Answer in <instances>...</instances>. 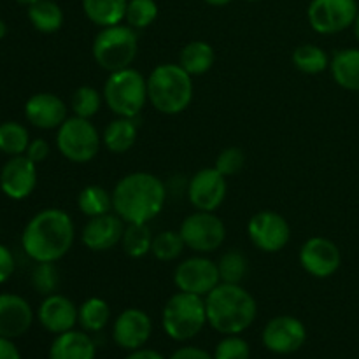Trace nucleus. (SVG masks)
<instances>
[{
    "label": "nucleus",
    "instance_id": "28",
    "mask_svg": "<svg viewBox=\"0 0 359 359\" xmlns=\"http://www.w3.org/2000/svg\"><path fill=\"white\" fill-rule=\"evenodd\" d=\"M111 323V305L104 298L91 297L79 305L77 325L88 333H100Z\"/></svg>",
    "mask_w": 359,
    "mask_h": 359
},
{
    "label": "nucleus",
    "instance_id": "4",
    "mask_svg": "<svg viewBox=\"0 0 359 359\" xmlns=\"http://www.w3.org/2000/svg\"><path fill=\"white\" fill-rule=\"evenodd\" d=\"M147 98L161 114H181L193 100V77L179 63H161L147 77Z\"/></svg>",
    "mask_w": 359,
    "mask_h": 359
},
{
    "label": "nucleus",
    "instance_id": "15",
    "mask_svg": "<svg viewBox=\"0 0 359 359\" xmlns=\"http://www.w3.org/2000/svg\"><path fill=\"white\" fill-rule=\"evenodd\" d=\"M226 177L216 168H202L188 182V200L195 210L216 212L226 198Z\"/></svg>",
    "mask_w": 359,
    "mask_h": 359
},
{
    "label": "nucleus",
    "instance_id": "40",
    "mask_svg": "<svg viewBox=\"0 0 359 359\" xmlns=\"http://www.w3.org/2000/svg\"><path fill=\"white\" fill-rule=\"evenodd\" d=\"M14 269H16V262H14L13 252L7 245L0 244V284L7 283L11 279Z\"/></svg>",
    "mask_w": 359,
    "mask_h": 359
},
{
    "label": "nucleus",
    "instance_id": "29",
    "mask_svg": "<svg viewBox=\"0 0 359 359\" xmlns=\"http://www.w3.org/2000/svg\"><path fill=\"white\" fill-rule=\"evenodd\" d=\"M153 238L149 223H126L125 233L121 238V248L130 258H144L151 252Z\"/></svg>",
    "mask_w": 359,
    "mask_h": 359
},
{
    "label": "nucleus",
    "instance_id": "16",
    "mask_svg": "<svg viewBox=\"0 0 359 359\" xmlns=\"http://www.w3.org/2000/svg\"><path fill=\"white\" fill-rule=\"evenodd\" d=\"M153 335V321L140 309H125L112 323V340L123 351H137Z\"/></svg>",
    "mask_w": 359,
    "mask_h": 359
},
{
    "label": "nucleus",
    "instance_id": "7",
    "mask_svg": "<svg viewBox=\"0 0 359 359\" xmlns=\"http://www.w3.org/2000/svg\"><path fill=\"white\" fill-rule=\"evenodd\" d=\"M104 102L116 116L137 118L142 112L147 98V77L133 67L109 74L104 84Z\"/></svg>",
    "mask_w": 359,
    "mask_h": 359
},
{
    "label": "nucleus",
    "instance_id": "39",
    "mask_svg": "<svg viewBox=\"0 0 359 359\" xmlns=\"http://www.w3.org/2000/svg\"><path fill=\"white\" fill-rule=\"evenodd\" d=\"M244 165H245L244 151L237 146H231V147H226V149H223L219 154H217L214 168H216L219 174H223L224 177H231V175L238 174V172L244 168Z\"/></svg>",
    "mask_w": 359,
    "mask_h": 359
},
{
    "label": "nucleus",
    "instance_id": "23",
    "mask_svg": "<svg viewBox=\"0 0 359 359\" xmlns=\"http://www.w3.org/2000/svg\"><path fill=\"white\" fill-rule=\"evenodd\" d=\"M139 128H137L135 118H121L116 116L102 133V144L105 149L114 154H125L135 146Z\"/></svg>",
    "mask_w": 359,
    "mask_h": 359
},
{
    "label": "nucleus",
    "instance_id": "35",
    "mask_svg": "<svg viewBox=\"0 0 359 359\" xmlns=\"http://www.w3.org/2000/svg\"><path fill=\"white\" fill-rule=\"evenodd\" d=\"M102 102H104V95L95 90L93 86H79L70 98V109H72L74 116L91 119L98 114Z\"/></svg>",
    "mask_w": 359,
    "mask_h": 359
},
{
    "label": "nucleus",
    "instance_id": "38",
    "mask_svg": "<svg viewBox=\"0 0 359 359\" xmlns=\"http://www.w3.org/2000/svg\"><path fill=\"white\" fill-rule=\"evenodd\" d=\"M212 356L214 359H251V346L241 335H223Z\"/></svg>",
    "mask_w": 359,
    "mask_h": 359
},
{
    "label": "nucleus",
    "instance_id": "20",
    "mask_svg": "<svg viewBox=\"0 0 359 359\" xmlns=\"http://www.w3.org/2000/svg\"><path fill=\"white\" fill-rule=\"evenodd\" d=\"M77 312L79 307L69 297L60 293H53L44 297L37 311V319L46 332L53 335H60L74 330L77 325Z\"/></svg>",
    "mask_w": 359,
    "mask_h": 359
},
{
    "label": "nucleus",
    "instance_id": "34",
    "mask_svg": "<svg viewBox=\"0 0 359 359\" xmlns=\"http://www.w3.org/2000/svg\"><path fill=\"white\" fill-rule=\"evenodd\" d=\"M184 249L186 245L181 233L174 230H165L154 235L153 245H151V252H153L154 258L163 263L175 262L177 258H181Z\"/></svg>",
    "mask_w": 359,
    "mask_h": 359
},
{
    "label": "nucleus",
    "instance_id": "25",
    "mask_svg": "<svg viewBox=\"0 0 359 359\" xmlns=\"http://www.w3.org/2000/svg\"><path fill=\"white\" fill-rule=\"evenodd\" d=\"M128 0H83V11L97 27H114L125 21Z\"/></svg>",
    "mask_w": 359,
    "mask_h": 359
},
{
    "label": "nucleus",
    "instance_id": "49",
    "mask_svg": "<svg viewBox=\"0 0 359 359\" xmlns=\"http://www.w3.org/2000/svg\"><path fill=\"white\" fill-rule=\"evenodd\" d=\"M248 2H259V0H248Z\"/></svg>",
    "mask_w": 359,
    "mask_h": 359
},
{
    "label": "nucleus",
    "instance_id": "24",
    "mask_svg": "<svg viewBox=\"0 0 359 359\" xmlns=\"http://www.w3.org/2000/svg\"><path fill=\"white\" fill-rule=\"evenodd\" d=\"M335 83L347 91H359V48L340 49L330 60Z\"/></svg>",
    "mask_w": 359,
    "mask_h": 359
},
{
    "label": "nucleus",
    "instance_id": "30",
    "mask_svg": "<svg viewBox=\"0 0 359 359\" xmlns=\"http://www.w3.org/2000/svg\"><path fill=\"white\" fill-rule=\"evenodd\" d=\"M77 207L86 217L104 216L112 212V193L97 184L86 186L77 195Z\"/></svg>",
    "mask_w": 359,
    "mask_h": 359
},
{
    "label": "nucleus",
    "instance_id": "12",
    "mask_svg": "<svg viewBox=\"0 0 359 359\" xmlns=\"http://www.w3.org/2000/svg\"><path fill=\"white\" fill-rule=\"evenodd\" d=\"M221 283L217 265L203 255L191 256L174 270V284L179 291L205 298Z\"/></svg>",
    "mask_w": 359,
    "mask_h": 359
},
{
    "label": "nucleus",
    "instance_id": "27",
    "mask_svg": "<svg viewBox=\"0 0 359 359\" xmlns=\"http://www.w3.org/2000/svg\"><path fill=\"white\" fill-rule=\"evenodd\" d=\"M28 21L41 34H55L63 27V11L55 0H37L28 6Z\"/></svg>",
    "mask_w": 359,
    "mask_h": 359
},
{
    "label": "nucleus",
    "instance_id": "3",
    "mask_svg": "<svg viewBox=\"0 0 359 359\" xmlns=\"http://www.w3.org/2000/svg\"><path fill=\"white\" fill-rule=\"evenodd\" d=\"M207 325L221 335H241L255 323L258 305L241 284L219 283L205 297Z\"/></svg>",
    "mask_w": 359,
    "mask_h": 359
},
{
    "label": "nucleus",
    "instance_id": "17",
    "mask_svg": "<svg viewBox=\"0 0 359 359\" xmlns=\"http://www.w3.org/2000/svg\"><path fill=\"white\" fill-rule=\"evenodd\" d=\"M37 163L27 154L11 156L0 170V189L11 200H25L37 188Z\"/></svg>",
    "mask_w": 359,
    "mask_h": 359
},
{
    "label": "nucleus",
    "instance_id": "43",
    "mask_svg": "<svg viewBox=\"0 0 359 359\" xmlns=\"http://www.w3.org/2000/svg\"><path fill=\"white\" fill-rule=\"evenodd\" d=\"M0 359H21L20 349L13 342V339L0 337Z\"/></svg>",
    "mask_w": 359,
    "mask_h": 359
},
{
    "label": "nucleus",
    "instance_id": "44",
    "mask_svg": "<svg viewBox=\"0 0 359 359\" xmlns=\"http://www.w3.org/2000/svg\"><path fill=\"white\" fill-rule=\"evenodd\" d=\"M125 359H167V358L154 349H146V347H140V349H137V351H130V354Z\"/></svg>",
    "mask_w": 359,
    "mask_h": 359
},
{
    "label": "nucleus",
    "instance_id": "46",
    "mask_svg": "<svg viewBox=\"0 0 359 359\" xmlns=\"http://www.w3.org/2000/svg\"><path fill=\"white\" fill-rule=\"evenodd\" d=\"M7 35V25H6V21L2 20V18H0V41H2L4 37H6Z\"/></svg>",
    "mask_w": 359,
    "mask_h": 359
},
{
    "label": "nucleus",
    "instance_id": "13",
    "mask_svg": "<svg viewBox=\"0 0 359 359\" xmlns=\"http://www.w3.org/2000/svg\"><path fill=\"white\" fill-rule=\"evenodd\" d=\"M262 342L266 351L279 356L298 353L307 342V328L293 316H277L265 325Z\"/></svg>",
    "mask_w": 359,
    "mask_h": 359
},
{
    "label": "nucleus",
    "instance_id": "41",
    "mask_svg": "<svg viewBox=\"0 0 359 359\" xmlns=\"http://www.w3.org/2000/svg\"><path fill=\"white\" fill-rule=\"evenodd\" d=\"M49 153H51V147H49L48 140H46V139H34V140H30V144H28L27 153H25V154H27V156L30 158L34 163L39 165L49 156Z\"/></svg>",
    "mask_w": 359,
    "mask_h": 359
},
{
    "label": "nucleus",
    "instance_id": "18",
    "mask_svg": "<svg viewBox=\"0 0 359 359\" xmlns=\"http://www.w3.org/2000/svg\"><path fill=\"white\" fill-rule=\"evenodd\" d=\"M126 223L112 210L104 216L88 217V223L84 224L81 241L86 245V249L93 252H105L109 249L121 244L123 233H125Z\"/></svg>",
    "mask_w": 359,
    "mask_h": 359
},
{
    "label": "nucleus",
    "instance_id": "26",
    "mask_svg": "<svg viewBox=\"0 0 359 359\" xmlns=\"http://www.w3.org/2000/svg\"><path fill=\"white\" fill-rule=\"evenodd\" d=\"M214 48L205 41H191L179 53V65L191 77L203 76L214 65Z\"/></svg>",
    "mask_w": 359,
    "mask_h": 359
},
{
    "label": "nucleus",
    "instance_id": "11",
    "mask_svg": "<svg viewBox=\"0 0 359 359\" xmlns=\"http://www.w3.org/2000/svg\"><path fill=\"white\" fill-rule=\"evenodd\" d=\"M248 237L263 252H279L291 238V226L286 217L273 210H262L248 223Z\"/></svg>",
    "mask_w": 359,
    "mask_h": 359
},
{
    "label": "nucleus",
    "instance_id": "22",
    "mask_svg": "<svg viewBox=\"0 0 359 359\" xmlns=\"http://www.w3.org/2000/svg\"><path fill=\"white\" fill-rule=\"evenodd\" d=\"M97 344L84 330H70L55 337L49 347V359H95Z\"/></svg>",
    "mask_w": 359,
    "mask_h": 359
},
{
    "label": "nucleus",
    "instance_id": "9",
    "mask_svg": "<svg viewBox=\"0 0 359 359\" xmlns=\"http://www.w3.org/2000/svg\"><path fill=\"white\" fill-rule=\"evenodd\" d=\"M184 245L198 255L217 251L226 241V226L216 212L195 210L179 228Z\"/></svg>",
    "mask_w": 359,
    "mask_h": 359
},
{
    "label": "nucleus",
    "instance_id": "6",
    "mask_svg": "<svg viewBox=\"0 0 359 359\" xmlns=\"http://www.w3.org/2000/svg\"><path fill=\"white\" fill-rule=\"evenodd\" d=\"M137 53H139L137 30L121 23L100 28L91 44L93 60L100 69L109 74L132 67Z\"/></svg>",
    "mask_w": 359,
    "mask_h": 359
},
{
    "label": "nucleus",
    "instance_id": "21",
    "mask_svg": "<svg viewBox=\"0 0 359 359\" xmlns=\"http://www.w3.org/2000/svg\"><path fill=\"white\" fill-rule=\"evenodd\" d=\"M34 311L23 297L14 293L0 294V337L18 339L30 330Z\"/></svg>",
    "mask_w": 359,
    "mask_h": 359
},
{
    "label": "nucleus",
    "instance_id": "14",
    "mask_svg": "<svg viewBox=\"0 0 359 359\" xmlns=\"http://www.w3.org/2000/svg\"><path fill=\"white\" fill-rule=\"evenodd\" d=\"M298 259L309 276L316 279H328L339 272L342 265V252L333 241L316 235L304 242L298 252Z\"/></svg>",
    "mask_w": 359,
    "mask_h": 359
},
{
    "label": "nucleus",
    "instance_id": "31",
    "mask_svg": "<svg viewBox=\"0 0 359 359\" xmlns=\"http://www.w3.org/2000/svg\"><path fill=\"white\" fill-rule=\"evenodd\" d=\"M293 65L307 76H316L330 69V58L325 49L319 46L302 44L294 49Z\"/></svg>",
    "mask_w": 359,
    "mask_h": 359
},
{
    "label": "nucleus",
    "instance_id": "2",
    "mask_svg": "<svg viewBox=\"0 0 359 359\" xmlns=\"http://www.w3.org/2000/svg\"><path fill=\"white\" fill-rule=\"evenodd\" d=\"M167 186L149 172H132L116 182L112 210L125 223H149L163 210Z\"/></svg>",
    "mask_w": 359,
    "mask_h": 359
},
{
    "label": "nucleus",
    "instance_id": "5",
    "mask_svg": "<svg viewBox=\"0 0 359 359\" xmlns=\"http://www.w3.org/2000/svg\"><path fill=\"white\" fill-rule=\"evenodd\" d=\"M207 325L205 298L198 294L177 291L165 304L161 312V326L167 337L175 342L195 339Z\"/></svg>",
    "mask_w": 359,
    "mask_h": 359
},
{
    "label": "nucleus",
    "instance_id": "8",
    "mask_svg": "<svg viewBox=\"0 0 359 359\" xmlns=\"http://www.w3.org/2000/svg\"><path fill=\"white\" fill-rule=\"evenodd\" d=\"M102 135L91 119L70 116L56 132V147L60 154L72 163H88L97 158Z\"/></svg>",
    "mask_w": 359,
    "mask_h": 359
},
{
    "label": "nucleus",
    "instance_id": "48",
    "mask_svg": "<svg viewBox=\"0 0 359 359\" xmlns=\"http://www.w3.org/2000/svg\"><path fill=\"white\" fill-rule=\"evenodd\" d=\"M16 2L18 4H21V6H32V4H35V2H37V0H16Z\"/></svg>",
    "mask_w": 359,
    "mask_h": 359
},
{
    "label": "nucleus",
    "instance_id": "1",
    "mask_svg": "<svg viewBox=\"0 0 359 359\" xmlns=\"http://www.w3.org/2000/svg\"><path fill=\"white\" fill-rule=\"evenodd\" d=\"M76 226L69 212L56 207L35 214L21 233V248L35 263H56L72 249Z\"/></svg>",
    "mask_w": 359,
    "mask_h": 359
},
{
    "label": "nucleus",
    "instance_id": "47",
    "mask_svg": "<svg viewBox=\"0 0 359 359\" xmlns=\"http://www.w3.org/2000/svg\"><path fill=\"white\" fill-rule=\"evenodd\" d=\"M353 28H354V35H356V39H358V41H359V14H358L356 21H354Z\"/></svg>",
    "mask_w": 359,
    "mask_h": 359
},
{
    "label": "nucleus",
    "instance_id": "42",
    "mask_svg": "<svg viewBox=\"0 0 359 359\" xmlns=\"http://www.w3.org/2000/svg\"><path fill=\"white\" fill-rule=\"evenodd\" d=\"M168 359H214V356L207 353L205 349H202V347L184 346L179 347L177 351H174Z\"/></svg>",
    "mask_w": 359,
    "mask_h": 359
},
{
    "label": "nucleus",
    "instance_id": "36",
    "mask_svg": "<svg viewBox=\"0 0 359 359\" xmlns=\"http://www.w3.org/2000/svg\"><path fill=\"white\" fill-rule=\"evenodd\" d=\"M158 18V4L154 0H128L125 21L133 30L151 27Z\"/></svg>",
    "mask_w": 359,
    "mask_h": 359
},
{
    "label": "nucleus",
    "instance_id": "37",
    "mask_svg": "<svg viewBox=\"0 0 359 359\" xmlns=\"http://www.w3.org/2000/svg\"><path fill=\"white\" fill-rule=\"evenodd\" d=\"M32 286L42 297L56 293L60 286V272L55 263H37L32 272Z\"/></svg>",
    "mask_w": 359,
    "mask_h": 359
},
{
    "label": "nucleus",
    "instance_id": "19",
    "mask_svg": "<svg viewBox=\"0 0 359 359\" xmlns=\"http://www.w3.org/2000/svg\"><path fill=\"white\" fill-rule=\"evenodd\" d=\"M25 118L39 130H58L69 118V107L58 95L42 91L32 95L27 100Z\"/></svg>",
    "mask_w": 359,
    "mask_h": 359
},
{
    "label": "nucleus",
    "instance_id": "45",
    "mask_svg": "<svg viewBox=\"0 0 359 359\" xmlns=\"http://www.w3.org/2000/svg\"><path fill=\"white\" fill-rule=\"evenodd\" d=\"M203 2L209 4V6H212V7H223V6H228L231 0H203Z\"/></svg>",
    "mask_w": 359,
    "mask_h": 359
},
{
    "label": "nucleus",
    "instance_id": "32",
    "mask_svg": "<svg viewBox=\"0 0 359 359\" xmlns=\"http://www.w3.org/2000/svg\"><path fill=\"white\" fill-rule=\"evenodd\" d=\"M30 133L27 126L18 121L0 123V151L7 156H20L27 153Z\"/></svg>",
    "mask_w": 359,
    "mask_h": 359
},
{
    "label": "nucleus",
    "instance_id": "33",
    "mask_svg": "<svg viewBox=\"0 0 359 359\" xmlns=\"http://www.w3.org/2000/svg\"><path fill=\"white\" fill-rule=\"evenodd\" d=\"M217 272H219L221 283L242 284L249 272V262L245 255L238 249H230L223 252L221 258L216 262Z\"/></svg>",
    "mask_w": 359,
    "mask_h": 359
},
{
    "label": "nucleus",
    "instance_id": "10",
    "mask_svg": "<svg viewBox=\"0 0 359 359\" xmlns=\"http://www.w3.org/2000/svg\"><path fill=\"white\" fill-rule=\"evenodd\" d=\"M358 14L356 0H311L307 20L318 34L333 35L353 27Z\"/></svg>",
    "mask_w": 359,
    "mask_h": 359
}]
</instances>
